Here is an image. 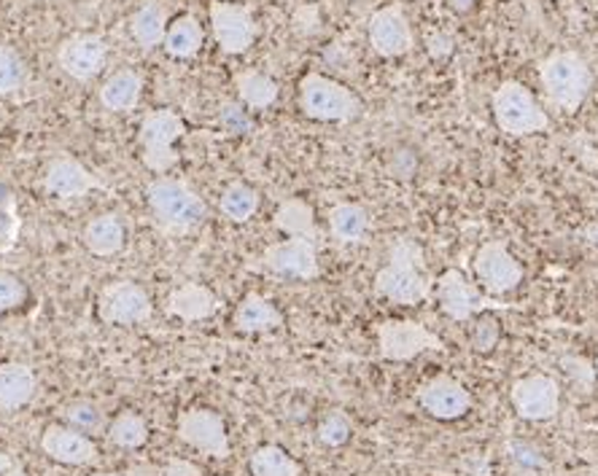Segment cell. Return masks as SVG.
Masks as SVG:
<instances>
[{"mask_svg": "<svg viewBox=\"0 0 598 476\" xmlns=\"http://www.w3.org/2000/svg\"><path fill=\"white\" fill-rule=\"evenodd\" d=\"M24 301L22 280L14 278L11 272H0V313L14 310Z\"/></svg>", "mask_w": 598, "mask_h": 476, "instance_id": "obj_39", "label": "cell"}, {"mask_svg": "<svg viewBox=\"0 0 598 476\" xmlns=\"http://www.w3.org/2000/svg\"><path fill=\"white\" fill-rule=\"evenodd\" d=\"M351 434H353L351 417L340 409L330 411L318 426V439L321 444H326V447H343V444L351 439Z\"/></svg>", "mask_w": 598, "mask_h": 476, "instance_id": "obj_37", "label": "cell"}, {"mask_svg": "<svg viewBox=\"0 0 598 476\" xmlns=\"http://www.w3.org/2000/svg\"><path fill=\"white\" fill-rule=\"evenodd\" d=\"M235 87L243 106L254 108V111H262V108L273 106L281 92L275 79H269L267 73H259V70H243V73H237Z\"/></svg>", "mask_w": 598, "mask_h": 476, "instance_id": "obj_27", "label": "cell"}, {"mask_svg": "<svg viewBox=\"0 0 598 476\" xmlns=\"http://www.w3.org/2000/svg\"><path fill=\"white\" fill-rule=\"evenodd\" d=\"M251 474L254 476H302V466L278 444H265L251 455Z\"/></svg>", "mask_w": 598, "mask_h": 476, "instance_id": "obj_30", "label": "cell"}, {"mask_svg": "<svg viewBox=\"0 0 598 476\" xmlns=\"http://www.w3.org/2000/svg\"><path fill=\"white\" fill-rule=\"evenodd\" d=\"M539 81L550 106L563 113H577L594 87V70L575 49H558L539 62Z\"/></svg>", "mask_w": 598, "mask_h": 476, "instance_id": "obj_2", "label": "cell"}, {"mask_svg": "<svg viewBox=\"0 0 598 476\" xmlns=\"http://www.w3.org/2000/svg\"><path fill=\"white\" fill-rule=\"evenodd\" d=\"M22 218L17 210V197L11 191H0V250H9L17 242Z\"/></svg>", "mask_w": 598, "mask_h": 476, "instance_id": "obj_36", "label": "cell"}, {"mask_svg": "<svg viewBox=\"0 0 598 476\" xmlns=\"http://www.w3.org/2000/svg\"><path fill=\"white\" fill-rule=\"evenodd\" d=\"M184 135V119L173 111H151L146 113L140 125V157L144 165L154 172H167L173 165H178V153L173 151V143Z\"/></svg>", "mask_w": 598, "mask_h": 476, "instance_id": "obj_8", "label": "cell"}, {"mask_svg": "<svg viewBox=\"0 0 598 476\" xmlns=\"http://www.w3.org/2000/svg\"><path fill=\"white\" fill-rule=\"evenodd\" d=\"M415 398L427 415H432L434 420L442 423L461 420L474 404L472 394H469L459 379L450 375H437L427 379V383L415 390Z\"/></svg>", "mask_w": 598, "mask_h": 476, "instance_id": "obj_16", "label": "cell"}, {"mask_svg": "<svg viewBox=\"0 0 598 476\" xmlns=\"http://www.w3.org/2000/svg\"><path fill=\"white\" fill-rule=\"evenodd\" d=\"M273 221L275 229L288 237H307V240L316 237V214H313V208L305 202V199L294 197L281 202Z\"/></svg>", "mask_w": 598, "mask_h": 476, "instance_id": "obj_26", "label": "cell"}, {"mask_svg": "<svg viewBox=\"0 0 598 476\" xmlns=\"http://www.w3.org/2000/svg\"><path fill=\"white\" fill-rule=\"evenodd\" d=\"M140 92H144V79H140L135 70H117V73L100 87V102L108 111L125 113L138 106Z\"/></svg>", "mask_w": 598, "mask_h": 476, "instance_id": "obj_23", "label": "cell"}, {"mask_svg": "<svg viewBox=\"0 0 598 476\" xmlns=\"http://www.w3.org/2000/svg\"><path fill=\"white\" fill-rule=\"evenodd\" d=\"M38 379L28 364H0V409H22L33 401Z\"/></svg>", "mask_w": 598, "mask_h": 476, "instance_id": "obj_21", "label": "cell"}, {"mask_svg": "<svg viewBox=\"0 0 598 476\" xmlns=\"http://www.w3.org/2000/svg\"><path fill=\"white\" fill-rule=\"evenodd\" d=\"M146 199H149V208L157 221L170 231H192L208 216V208L199 195L189 189V184L176 181V178L151 181L146 186Z\"/></svg>", "mask_w": 598, "mask_h": 476, "instance_id": "obj_4", "label": "cell"}, {"mask_svg": "<svg viewBox=\"0 0 598 476\" xmlns=\"http://www.w3.org/2000/svg\"><path fill=\"white\" fill-rule=\"evenodd\" d=\"M504 455H507V460H510L512 472H516L518 476H537L539 472L548 468V458H545V453L531 442L510 439L504 444Z\"/></svg>", "mask_w": 598, "mask_h": 476, "instance_id": "obj_33", "label": "cell"}, {"mask_svg": "<svg viewBox=\"0 0 598 476\" xmlns=\"http://www.w3.org/2000/svg\"><path fill=\"white\" fill-rule=\"evenodd\" d=\"M108 49L98 36H70L57 49V62L70 79L89 81L106 66Z\"/></svg>", "mask_w": 598, "mask_h": 476, "instance_id": "obj_17", "label": "cell"}, {"mask_svg": "<svg viewBox=\"0 0 598 476\" xmlns=\"http://www.w3.org/2000/svg\"><path fill=\"white\" fill-rule=\"evenodd\" d=\"M62 417H66V423L70 428L81 430V434H87V436L106 434L108 430L106 411L92 401H70L68 407L62 409Z\"/></svg>", "mask_w": 598, "mask_h": 476, "instance_id": "obj_34", "label": "cell"}, {"mask_svg": "<svg viewBox=\"0 0 598 476\" xmlns=\"http://www.w3.org/2000/svg\"><path fill=\"white\" fill-rule=\"evenodd\" d=\"M84 246L95 256H114L125 248V227L114 214L98 216L84 227Z\"/></svg>", "mask_w": 598, "mask_h": 476, "instance_id": "obj_25", "label": "cell"}, {"mask_svg": "<svg viewBox=\"0 0 598 476\" xmlns=\"http://www.w3.org/2000/svg\"><path fill=\"white\" fill-rule=\"evenodd\" d=\"M594 364H596V375H598V358H596V361H594Z\"/></svg>", "mask_w": 598, "mask_h": 476, "instance_id": "obj_46", "label": "cell"}, {"mask_svg": "<svg viewBox=\"0 0 598 476\" xmlns=\"http://www.w3.org/2000/svg\"><path fill=\"white\" fill-rule=\"evenodd\" d=\"M491 111L499 130L510 138H529V135L550 130L548 111L539 106L531 89L516 79L501 81L493 89Z\"/></svg>", "mask_w": 598, "mask_h": 476, "instance_id": "obj_3", "label": "cell"}, {"mask_svg": "<svg viewBox=\"0 0 598 476\" xmlns=\"http://www.w3.org/2000/svg\"><path fill=\"white\" fill-rule=\"evenodd\" d=\"M43 455L62 466H89L98 460V447L81 430L70 426H49L41 436Z\"/></svg>", "mask_w": 598, "mask_h": 476, "instance_id": "obj_18", "label": "cell"}, {"mask_svg": "<svg viewBox=\"0 0 598 476\" xmlns=\"http://www.w3.org/2000/svg\"><path fill=\"white\" fill-rule=\"evenodd\" d=\"M300 106L307 119L337 121V125H349L362 113V100L356 98V92L324 73H307L300 81Z\"/></svg>", "mask_w": 598, "mask_h": 476, "instance_id": "obj_5", "label": "cell"}, {"mask_svg": "<svg viewBox=\"0 0 598 476\" xmlns=\"http://www.w3.org/2000/svg\"><path fill=\"white\" fill-rule=\"evenodd\" d=\"M378 350L383 361L404 364L413 361L421 353H442L445 343L432 329H427L418 320H381L378 324Z\"/></svg>", "mask_w": 598, "mask_h": 476, "instance_id": "obj_7", "label": "cell"}, {"mask_svg": "<svg viewBox=\"0 0 598 476\" xmlns=\"http://www.w3.org/2000/svg\"><path fill=\"white\" fill-rule=\"evenodd\" d=\"M108 444L121 449H138L149 442V423L138 411H121L106 430Z\"/></svg>", "mask_w": 598, "mask_h": 476, "instance_id": "obj_31", "label": "cell"}, {"mask_svg": "<svg viewBox=\"0 0 598 476\" xmlns=\"http://www.w3.org/2000/svg\"><path fill=\"white\" fill-rule=\"evenodd\" d=\"M176 434L184 444H189V447L197 449V453H205L208 458H229V453H233L227 426H224L222 415H216L214 409L182 411Z\"/></svg>", "mask_w": 598, "mask_h": 476, "instance_id": "obj_13", "label": "cell"}, {"mask_svg": "<svg viewBox=\"0 0 598 476\" xmlns=\"http://www.w3.org/2000/svg\"><path fill=\"white\" fill-rule=\"evenodd\" d=\"M450 9L459 11V14H469V11H474V6H478V0H448Z\"/></svg>", "mask_w": 598, "mask_h": 476, "instance_id": "obj_43", "label": "cell"}, {"mask_svg": "<svg viewBox=\"0 0 598 476\" xmlns=\"http://www.w3.org/2000/svg\"><path fill=\"white\" fill-rule=\"evenodd\" d=\"M330 231L337 242H362L370 231V214L356 202H337L330 210Z\"/></svg>", "mask_w": 598, "mask_h": 476, "instance_id": "obj_24", "label": "cell"}, {"mask_svg": "<svg viewBox=\"0 0 598 476\" xmlns=\"http://www.w3.org/2000/svg\"><path fill=\"white\" fill-rule=\"evenodd\" d=\"M561 366H563L566 375L575 379V383L580 385V388H585V390L594 388V383H596L598 375H596V364H590L588 358H582V356H563L561 358Z\"/></svg>", "mask_w": 598, "mask_h": 476, "instance_id": "obj_38", "label": "cell"}, {"mask_svg": "<svg viewBox=\"0 0 598 476\" xmlns=\"http://www.w3.org/2000/svg\"><path fill=\"white\" fill-rule=\"evenodd\" d=\"M499 324L493 318H482L472 331V347L478 353H491L499 343Z\"/></svg>", "mask_w": 598, "mask_h": 476, "instance_id": "obj_40", "label": "cell"}, {"mask_svg": "<svg viewBox=\"0 0 598 476\" xmlns=\"http://www.w3.org/2000/svg\"><path fill=\"white\" fill-rule=\"evenodd\" d=\"M222 125L233 132L251 130V119H248V113L243 111V102H224Z\"/></svg>", "mask_w": 598, "mask_h": 476, "instance_id": "obj_41", "label": "cell"}, {"mask_svg": "<svg viewBox=\"0 0 598 476\" xmlns=\"http://www.w3.org/2000/svg\"><path fill=\"white\" fill-rule=\"evenodd\" d=\"M9 468H11V458L3 453V449H0V474L9 472Z\"/></svg>", "mask_w": 598, "mask_h": 476, "instance_id": "obj_44", "label": "cell"}, {"mask_svg": "<svg viewBox=\"0 0 598 476\" xmlns=\"http://www.w3.org/2000/svg\"><path fill=\"white\" fill-rule=\"evenodd\" d=\"M375 296L402 307H415L434 296L423 248L410 237H399L389 250V264L375 275Z\"/></svg>", "mask_w": 598, "mask_h": 476, "instance_id": "obj_1", "label": "cell"}, {"mask_svg": "<svg viewBox=\"0 0 598 476\" xmlns=\"http://www.w3.org/2000/svg\"><path fill=\"white\" fill-rule=\"evenodd\" d=\"M98 315L108 326H135L146 324L154 315L149 294L133 280L108 282L98 301Z\"/></svg>", "mask_w": 598, "mask_h": 476, "instance_id": "obj_12", "label": "cell"}, {"mask_svg": "<svg viewBox=\"0 0 598 476\" xmlns=\"http://www.w3.org/2000/svg\"><path fill=\"white\" fill-rule=\"evenodd\" d=\"M92 476H119V474H92Z\"/></svg>", "mask_w": 598, "mask_h": 476, "instance_id": "obj_45", "label": "cell"}, {"mask_svg": "<svg viewBox=\"0 0 598 476\" xmlns=\"http://www.w3.org/2000/svg\"><path fill=\"white\" fill-rule=\"evenodd\" d=\"M24 79H28V73H24L22 57L17 54V49L0 43V95L19 92Z\"/></svg>", "mask_w": 598, "mask_h": 476, "instance_id": "obj_35", "label": "cell"}, {"mask_svg": "<svg viewBox=\"0 0 598 476\" xmlns=\"http://www.w3.org/2000/svg\"><path fill=\"white\" fill-rule=\"evenodd\" d=\"M472 269L474 278H478L480 286L486 288V294L491 296H504L516 291L526 275L523 264L510 254L507 240L482 242L478 254H474Z\"/></svg>", "mask_w": 598, "mask_h": 476, "instance_id": "obj_9", "label": "cell"}, {"mask_svg": "<svg viewBox=\"0 0 598 476\" xmlns=\"http://www.w3.org/2000/svg\"><path fill=\"white\" fill-rule=\"evenodd\" d=\"M366 36H370L372 51L385 57V60L410 54L415 47L413 28H410V19L408 14H404L402 3H391V6H383V9H378L375 14L370 17Z\"/></svg>", "mask_w": 598, "mask_h": 476, "instance_id": "obj_14", "label": "cell"}, {"mask_svg": "<svg viewBox=\"0 0 598 476\" xmlns=\"http://www.w3.org/2000/svg\"><path fill=\"white\" fill-rule=\"evenodd\" d=\"M512 409L520 420L526 423H545L552 420L561 409V385L556 377L548 375H529L520 377L510 388Z\"/></svg>", "mask_w": 598, "mask_h": 476, "instance_id": "obj_11", "label": "cell"}, {"mask_svg": "<svg viewBox=\"0 0 598 476\" xmlns=\"http://www.w3.org/2000/svg\"><path fill=\"white\" fill-rule=\"evenodd\" d=\"M98 186H100L98 178L73 157L51 159L47 167V176H43V189H47L51 197L60 199L84 197L87 191L98 189Z\"/></svg>", "mask_w": 598, "mask_h": 476, "instance_id": "obj_19", "label": "cell"}, {"mask_svg": "<svg viewBox=\"0 0 598 476\" xmlns=\"http://www.w3.org/2000/svg\"><path fill=\"white\" fill-rule=\"evenodd\" d=\"M235 329L243 334H265L273 329H281L283 315L278 313V307L273 301L265 299L259 294H248L246 299L237 305L235 310Z\"/></svg>", "mask_w": 598, "mask_h": 476, "instance_id": "obj_22", "label": "cell"}, {"mask_svg": "<svg viewBox=\"0 0 598 476\" xmlns=\"http://www.w3.org/2000/svg\"><path fill=\"white\" fill-rule=\"evenodd\" d=\"M218 205H222V214L227 216L229 221L246 224L248 218L256 214V208H259V195H256L251 186L235 181L224 189L222 202Z\"/></svg>", "mask_w": 598, "mask_h": 476, "instance_id": "obj_32", "label": "cell"}, {"mask_svg": "<svg viewBox=\"0 0 598 476\" xmlns=\"http://www.w3.org/2000/svg\"><path fill=\"white\" fill-rule=\"evenodd\" d=\"M259 264L269 275L288 280H316L321 275L318 248L307 237H288L283 242H273L265 248Z\"/></svg>", "mask_w": 598, "mask_h": 476, "instance_id": "obj_10", "label": "cell"}, {"mask_svg": "<svg viewBox=\"0 0 598 476\" xmlns=\"http://www.w3.org/2000/svg\"><path fill=\"white\" fill-rule=\"evenodd\" d=\"M218 299L210 288L199 286V282H184L182 288H176L167 296V313L173 318H182L186 324H195V320H205L216 313Z\"/></svg>", "mask_w": 598, "mask_h": 476, "instance_id": "obj_20", "label": "cell"}, {"mask_svg": "<svg viewBox=\"0 0 598 476\" xmlns=\"http://www.w3.org/2000/svg\"><path fill=\"white\" fill-rule=\"evenodd\" d=\"M130 30L135 41H138L144 49L159 47V43H165L167 36V11L157 3H146L144 9L135 11Z\"/></svg>", "mask_w": 598, "mask_h": 476, "instance_id": "obj_29", "label": "cell"}, {"mask_svg": "<svg viewBox=\"0 0 598 476\" xmlns=\"http://www.w3.org/2000/svg\"><path fill=\"white\" fill-rule=\"evenodd\" d=\"M208 14L214 38L224 54H243V51L251 49V43L256 38V24L248 6L214 0L208 6Z\"/></svg>", "mask_w": 598, "mask_h": 476, "instance_id": "obj_15", "label": "cell"}, {"mask_svg": "<svg viewBox=\"0 0 598 476\" xmlns=\"http://www.w3.org/2000/svg\"><path fill=\"white\" fill-rule=\"evenodd\" d=\"M165 51L170 57H178V60H186V57H195L199 47H203V28L192 14L178 17L176 22L167 24V36H165Z\"/></svg>", "mask_w": 598, "mask_h": 476, "instance_id": "obj_28", "label": "cell"}, {"mask_svg": "<svg viewBox=\"0 0 598 476\" xmlns=\"http://www.w3.org/2000/svg\"><path fill=\"white\" fill-rule=\"evenodd\" d=\"M434 296L440 301L442 313L455 324H467V320L478 318L482 313L493 310H510V301H497L491 294L480 291L472 280L467 278L461 269H448L434 280Z\"/></svg>", "mask_w": 598, "mask_h": 476, "instance_id": "obj_6", "label": "cell"}, {"mask_svg": "<svg viewBox=\"0 0 598 476\" xmlns=\"http://www.w3.org/2000/svg\"><path fill=\"white\" fill-rule=\"evenodd\" d=\"M163 476H203V472H199V466H195L192 460L176 458L163 468Z\"/></svg>", "mask_w": 598, "mask_h": 476, "instance_id": "obj_42", "label": "cell"}]
</instances>
